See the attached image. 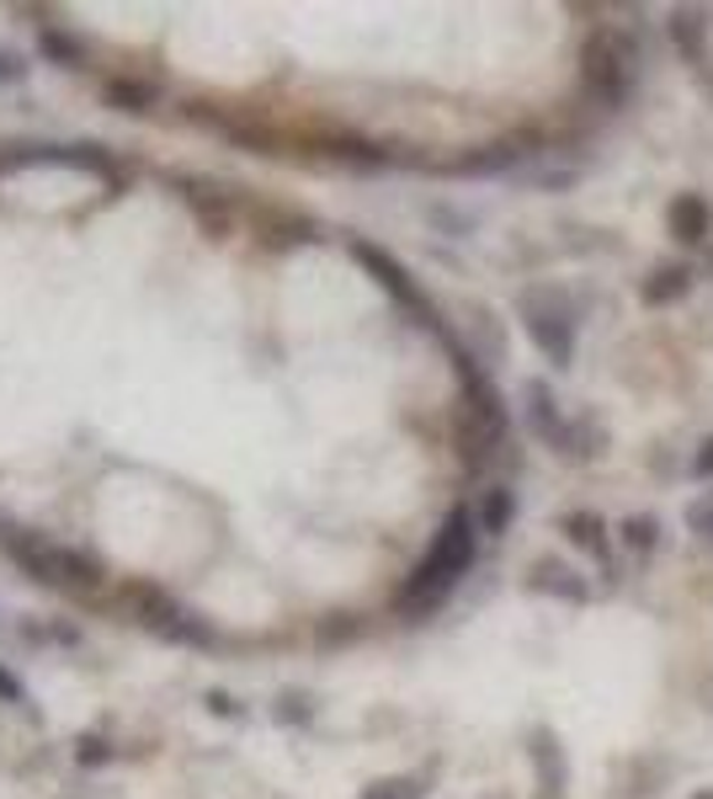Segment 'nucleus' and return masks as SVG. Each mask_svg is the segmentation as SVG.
<instances>
[{
    "label": "nucleus",
    "mask_w": 713,
    "mask_h": 799,
    "mask_svg": "<svg viewBox=\"0 0 713 799\" xmlns=\"http://www.w3.org/2000/svg\"><path fill=\"white\" fill-rule=\"evenodd\" d=\"M479 554V523L469 507H453L437 528V539H432V550L421 560L416 571L405 576V586L394 592V608L405 618H426L437 614L447 597H453V586L469 576V565H475Z\"/></svg>",
    "instance_id": "obj_1"
},
{
    "label": "nucleus",
    "mask_w": 713,
    "mask_h": 799,
    "mask_svg": "<svg viewBox=\"0 0 713 799\" xmlns=\"http://www.w3.org/2000/svg\"><path fill=\"white\" fill-rule=\"evenodd\" d=\"M581 81L607 113L628 107L639 92V43L628 32H596L581 54Z\"/></svg>",
    "instance_id": "obj_2"
},
{
    "label": "nucleus",
    "mask_w": 713,
    "mask_h": 799,
    "mask_svg": "<svg viewBox=\"0 0 713 799\" xmlns=\"http://www.w3.org/2000/svg\"><path fill=\"white\" fill-rule=\"evenodd\" d=\"M6 554L28 571L32 582L43 586H64V592H86V586L102 582V565L81 550H64L54 539H43V533H11L6 539Z\"/></svg>",
    "instance_id": "obj_3"
},
{
    "label": "nucleus",
    "mask_w": 713,
    "mask_h": 799,
    "mask_svg": "<svg viewBox=\"0 0 713 799\" xmlns=\"http://www.w3.org/2000/svg\"><path fill=\"white\" fill-rule=\"evenodd\" d=\"M522 326H528L533 347L554 369H570V358H575V315H570L565 294L528 288V294H522Z\"/></svg>",
    "instance_id": "obj_4"
},
{
    "label": "nucleus",
    "mask_w": 713,
    "mask_h": 799,
    "mask_svg": "<svg viewBox=\"0 0 713 799\" xmlns=\"http://www.w3.org/2000/svg\"><path fill=\"white\" fill-rule=\"evenodd\" d=\"M352 262H356V267H368V277H373V283H379V288H384L400 309H411L421 326H437V309L426 305V294L416 288V277L405 273L389 251H379L373 241H352Z\"/></svg>",
    "instance_id": "obj_5"
},
{
    "label": "nucleus",
    "mask_w": 713,
    "mask_h": 799,
    "mask_svg": "<svg viewBox=\"0 0 713 799\" xmlns=\"http://www.w3.org/2000/svg\"><path fill=\"white\" fill-rule=\"evenodd\" d=\"M522 422H528V432H533L538 443H549L554 454H565L570 422L560 416V400L549 390V379H528L522 384Z\"/></svg>",
    "instance_id": "obj_6"
},
{
    "label": "nucleus",
    "mask_w": 713,
    "mask_h": 799,
    "mask_svg": "<svg viewBox=\"0 0 713 799\" xmlns=\"http://www.w3.org/2000/svg\"><path fill=\"white\" fill-rule=\"evenodd\" d=\"M666 38H671V49H677L687 64L709 70V11H698V6H677V11L666 17Z\"/></svg>",
    "instance_id": "obj_7"
},
{
    "label": "nucleus",
    "mask_w": 713,
    "mask_h": 799,
    "mask_svg": "<svg viewBox=\"0 0 713 799\" xmlns=\"http://www.w3.org/2000/svg\"><path fill=\"white\" fill-rule=\"evenodd\" d=\"M666 219H671V235H677L682 246H703V241H709V230H713L709 198H698V192H682V198H671Z\"/></svg>",
    "instance_id": "obj_8"
},
{
    "label": "nucleus",
    "mask_w": 713,
    "mask_h": 799,
    "mask_svg": "<svg viewBox=\"0 0 713 799\" xmlns=\"http://www.w3.org/2000/svg\"><path fill=\"white\" fill-rule=\"evenodd\" d=\"M522 155H533V150H522V139H501V145H479L475 155H464L453 171L458 177H501V171L522 166Z\"/></svg>",
    "instance_id": "obj_9"
},
{
    "label": "nucleus",
    "mask_w": 713,
    "mask_h": 799,
    "mask_svg": "<svg viewBox=\"0 0 713 799\" xmlns=\"http://www.w3.org/2000/svg\"><path fill=\"white\" fill-rule=\"evenodd\" d=\"M692 294V267L687 262H660L650 277H645V288H639V299L650 309L660 305H677V299H687Z\"/></svg>",
    "instance_id": "obj_10"
},
{
    "label": "nucleus",
    "mask_w": 713,
    "mask_h": 799,
    "mask_svg": "<svg viewBox=\"0 0 713 799\" xmlns=\"http://www.w3.org/2000/svg\"><path fill=\"white\" fill-rule=\"evenodd\" d=\"M560 528H565V539L575 544V550L592 554L596 565H607V560H613V539H607V523H602L596 512H570Z\"/></svg>",
    "instance_id": "obj_11"
},
{
    "label": "nucleus",
    "mask_w": 713,
    "mask_h": 799,
    "mask_svg": "<svg viewBox=\"0 0 713 799\" xmlns=\"http://www.w3.org/2000/svg\"><path fill=\"white\" fill-rule=\"evenodd\" d=\"M528 586H533V592H549V597H565V603H586V597H592V586L581 582L570 565H560V560H538Z\"/></svg>",
    "instance_id": "obj_12"
},
{
    "label": "nucleus",
    "mask_w": 713,
    "mask_h": 799,
    "mask_svg": "<svg viewBox=\"0 0 713 799\" xmlns=\"http://www.w3.org/2000/svg\"><path fill=\"white\" fill-rule=\"evenodd\" d=\"M511 518H517V491H511V486H485V496H479V512H475L479 533L501 539L506 528H511Z\"/></svg>",
    "instance_id": "obj_13"
},
{
    "label": "nucleus",
    "mask_w": 713,
    "mask_h": 799,
    "mask_svg": "<svg viewBox=\"0 0 713 799\" xmlns=\"http://www.w3.org/2000/svg\"><path fill=\"white\" fill-rule=\"evenodd\" d=\"M533 763L543 773V789L549 795H565V752H560V736L554 731H538L533 736Z\"/></svg>",
    "instance_id": "obj_14"
},
{
    "label": "nucleus",
    "mask_w": 713,
    "mask_h": 799,
    "mask_svg": "<svg viewBox=\"0 0 713 799\" xmlns=\"http://www.w3.org/2000/svg\"><path fill=\"white\" fill-rule=\"evenodd\" d=\"M38 49H43L49 64H64V70H81V64H86V43L64 28H43L38 32Z\"/></svg>",
    "instance_id": "obj_15"
},
{
    "label": "nucleus",
    "mask_w": 713,
    "mask_h": 799,
    "mask_svg": "<svg viewBox=\"0 0 713 799\" xmlns=\"http://www.w3.org/2000/svg\"><path fill=\"white\" fill-rule=\"evenodd\" d=\"M607 454V427L586 416V422H570V437H565V459H602Z\"/></svg>",
    "instance_id": "obj_16"
},
{
    "label": "nucleus",
    "mask_w": 713,
    "mask_h": 799,
    "mask_svg": "<svg viewBox=\"0 0 713 799\" xmlns=\"http://www.w3.org/2000/svg\"><path fill=\"white\" fill-rule=\"evenodd\" d=\"M618 539H624V550H634V554H655V544H660V518L634 512V518H624Z\"/></svg>",
    "instance_id": "obj_17"
},
{
    "label": "nucleus",
    "mask_w": 713,
    "mask_h": 799,
    "mask_svg": "<svg viewBox=\"0 0 713 799\" xmlns=\"http://www.w3.org/2000/svg\"><path fill=\"white\" fill-rule=\"evenodd\" d=\"M107 107H118V113H149V107H155V86H145V81H107Z\"/></svg>",
    "instance_id": "obj_18"
},
{
    "label": "nucleus",
    "mask_w": 713,
    "mask_h": 799,
    "mask_svg": "<svg viewBox=\"0 0 713 799\" xmlns=\"http://www.w3.org/2000/svg\"><path fill=\"white\" fill-rule=\"evenodd\" d=\"M272 714H277V720H283V725H304V720H315V704H309V693H283V699H277V709H272Z\"/></svg>",
    "instance_id": "obj_19"
},
{
    "label": "nucleus",
    "mask_w": 713,
    "mask_h": 799,
    "mask_svg": "<svg viewBox=\"0 0 713 799\" xmlns=\"http://www.w3.org/2000/svg\"><path fill=\"white\" fill-rule=\"evenodd\" d=\"M426 789H421L416 778H389V784H373V789H362V799H421Z\"/></svg>",
    "instance_id": "obj_20"
},
{
    "label": "nucleus",
    "mask_w": 713,
    "mask_h": 799,
    "mask_svg": "<svg viewBox=\"0 0 713 799\" xmlns=\"http://www.w3.org/2000/svg\"><path fill=\"white\" fill-rule=\"evenodd\" d=\"M17 81H28V60H22V49L0 43V86H17Z\"/></svg>",
    "instance_id": "obj_21"
},
{
    "label": "nucleus",
    "mask_w": 713,
    "mask_h": 799,
    "mask_svg": "<svg viewBox=\"0 0 713 799\" xmlns=\"http://www.w3.org/2000/svg\"><path fill=\"white\" fill-rule=\"evenodd\" d=\"M687 528H692L698 539H713V496H698V501L687 507Z\"/></svg>",
    "instance_id": "obj_22"
},
{
    "label": "nucleus",
    "mask_w": 713,
    "mask_h": 799,
    "mask_svg": "<svg viewBox=\"0 0 713 799\" xmlns=\"http://www.w3.org/2000/svg\"><path fill=\"white\" fill-rule=\"evenodd\" d=\"M75 763L81 768H102V763H113V746L102 736H81V752H75Z\"/></svg>",
    "instance_id": "obj_23"
},
{
    "label": "nucleus",
    "mask_w": 713,
    "mask_h": 799,
    "mask_svg": "<svg viewBox=\"0 0 713 799\" xmlns=\"http://www.w3.org/2000/svg\"><path fill=\"white\" fill-rule=\"evenodd\" d=\"M209 714H219V720H240L245 709H240V699H235V693H224V688H213V693H209Z\"/></svg>",
    "instance_id": "obj_24"
},
{
    "label": "nucleus",
    "mask_w": 713,
    "mask_h": 799,
    "mask_svg": "<svg viewBox=\"0 0 713 799\" xmlns=\"http://www.w3.org/2000/svg\"><path fill=\"white\" fill-rule=\"evenodd\" d=\"M22 699H28L22 677H17V672H6V667H0V704H22Z\"/></svg>",
    "instance_id": "obj_25"
},
{
    "label": "nucleus",
    "mask_w": 713,
    "mask_h": 799,
    "mask_svg": "<svg viewBox=\"0 0 713 799\" xmlns=\"http://www.w3.org/2000/svg\"><path fill=\"white\" fill-rule=\"evenodd\" d=\"M692 475H698V480H713V437L698 443V454H692Z\"/></svg>",
    "instance_id": "obj_26"
},
{
    "label": "nucleus",
    "mask_w": 713,
    "mask_h": 799,
    "mask_svg": "<svg viewBox=\"0 0 713 799\" xmlns=\"http://www.w3.org/2000/svg\"><path fill=\"white\" fill-rule=\"evenodd\" d=\"M692 799H713V789H698V795H692Z\"/></svg>",
    "instance_id": "obj_27"
}]
</instances>
